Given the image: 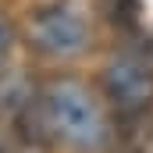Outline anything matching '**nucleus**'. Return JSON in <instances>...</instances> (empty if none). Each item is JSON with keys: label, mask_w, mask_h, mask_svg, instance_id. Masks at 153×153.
I'll return each mask as SVG.
<instances>
[{"label": "nucleus", "mask_w": 153, "mask_h": 153, "mask_svg": "<svg viewBox=\"0 0 153 153\" xmlns=\"http://www.w3.org/2000/svg\"><path fill=\"white\" fill-rule=\"evenodd\" d=\"M29 43L39 53L57 57V61H68V57L82 53L85 43H89V29H85L82 11L68 0H53V4L36 7L32 18H29Z\"/></svg>", "instance_id": "nucleus-2"}, {"label": "nucleus", "mask_w": 153, "mask_h": 153, "mask_svg": "<svg viewBox=\"0 0 153 153\" xmlns=\"http://www.w3.org/2000/svg\"><path fill=\"white\" fill-rule=\"evenodd\" d=\"M32 107V82L22 71H0V114L18 117Z\"/></svg>", "instance_id": "nucleus-4"}, {"label": "nucleus", "mask_w": 153, "mask_h": 153, "mask_svg": "<svg viewBox=\"0 0 153 153\" xmlns=\"http://www.w3.org/2000/svg\"><path fill=\"white\" fill-rule=\"evenodd\" d=\"M39 114L50 135L75 146V150H100L111 139V121L103 103L75 78H53L39 93Z\"/></svg>", "instance_id": "nucleus-1"}, {"label": "nucleus", "mask_w": 153, "mask_h": 153, "mask_svg": "<svg viewBox=\"0 0 153 153\" xmlns=\"http://www.w3.org/2000/svg\"><path fill=\"white\" fill-rule=\"evenodd\" d=\"M7 50H11V29L0 22V61H4V53H7Z\"/></svg>", "instance_id": "nucleus-5"}, {"label": "nucleus", "mask_w": 153, "mask_h": 153, "mask_svg": "<svg viewBox=\"0 0 153 153\" xmlns=\"http://www.w3.org/2000/svg\"><path fill=\"white\" fill-rule=\"evenodd\" d=\"M0 153H4V146H0Z\"/></svg>", "instance_id": "nucleus-6"}, {"label": "nucleus", "mask_w": 153, "mask_h": 153, "mask_svg": "<svg viewBox=\"0 0 153 153\" xmlns=\"http://www.w3.org/2000/svg\"><path fill=\"white\" fill-rule=\"evenodd\" d=\"M103 93L121 114H139L153 103V64L135 53L121 50L103 68Z\"/></svg>", "instance_id": "nucleus-3"}]
</instances>
